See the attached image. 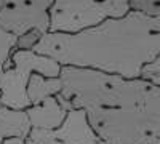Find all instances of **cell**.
Segmentation results:
<instances>
[{
	"label": "cell",
	"mask_w": 160,
	"mask_h": 144,
	"mask_svg": "<svg viewBox=\"0 0 160 144\" xmlns=\"http://www.w3.org/2000/svg\"><path fill=\"white\" fill-rule=\"evenodd\" d=\"M59 78V106L85 111L104 144H160V85L72 66H61Z\"/></svg>",
	"instance_id": "1"
},
{
	"label": "cell",
	"mask_w": 160,
	"mask_h": 144,
	"mask_svg": "<svg viewBox=\"0 0 160 144\" xmlns=\"http://www.w3.org/2000/svg\"><path fill=\"white\" fill-rule=\"evenodd\" d=\"M32 51L61 66L139 78L142 67L160 56V16L130 10L77 34L47 32Z\"/></svg>",
	"instance_id": "2"
},
{
	"label": "cell",
	"mask_w": 160,
	"mask_h": 144,
	"mask_svg": "<svg viewBox=\"0 0 160 144\" xmlns=\"http://www.w3.org/2000/svg\"><path fill=\"white\" fill-rule=\"evenodd\" d=\"M128 11L130 0H55L48 32L77 34L109 18H122Z\"/></svg>",
	"instance_id": "3"
},
{
	"label": "cell",
	"mask_w": 160,
	"mask_h": 144,
	"mask_svg": "<svg viewBox=\"0 0 160 144\" xmlns=\"http://www.w3.org/2000/svg\"><path fill=\"white\" fill-rule=\"evenodd\" d=\"M10 59L13 62V67L5 71L0 78V101L3 107L26 111L31 107V102L26 95L31 75L40 74L47 78L59 77L61 64L48 56L29 50H15Z\"/></svg>",
	"instance_id": "4"
},
{
	"label": "cell",
	"mask_w": 160,
	"mask_h": 144,
	"mask_svg": "<svg viewBox=\"0 0 160 144\" xmlns=\"http://www.w3.org/2000/svg\"><path fill=\"white\" fill-rule=\"evenodd\" d=\"M55 0H3L0 10V27L13 35L31 29L47 34L50 29V8Z\"/></svg>",
	"instance_id": "5"
},
{
	"label": "cell",
	"mask_w": 160,
	"mask_h": 144,
	"mask_svg": "<svg viewBox=\"0 0 160 144\" xmlns=\"http://www.w3.org/2000/svg\"><path fill=\"white\" fill-rule=\"evenodd\" d=\"M26 144H104L93 132L82 109H71L56 130L32 128Z\"/></svg>",
	"instance_id": "6"
},
{
	"label": "cell",
	"mask_w": 160,
	"mask_h": 144,
	"mask_svg": "<svg viewBox=\"0 0 160 144\" xmlns=\"http://www.w3.org/2000/svg\"><path fill=\"white\" fill-rule=\"evenodd\" d=\"M29 119L31 128L37 130H56L64 122L68 111H64L55 96L47 98L38 106H31L24 111Z\"/></svg>",
	"instance_id": "7"
},
{
	"label": "cell",
	"mask_w": 160,
	"mask_h": 144,
	"mask_svg": "<svg viewBox=\"0 0 160 144\" xmlns=\"http://www.w3.org/2000/svg\"><path fill=\"white\" fill-rule=\"evenodd\" d=\"M31 130L29 119L24 111L0 107V144L8 138L26 139Z\"/></svg>",
	"instance_id": "8"
},
{
	"label": "cell",
	"mask_w": 160,
	"mask_h": 144,
	"mask_svg": "<svg viewBox=\"0 0 160 144\" xmlns=\"http://www.w3.org/2000/svg\"><path fill=\"white\" fill-rule=\"evenodd\" d=\"M62 88V82L59 77H53V78H47L40 74H32L29 82H28V88H26V95L31 102V106H38L42 104L47 98L50 96H56Z\"/></svg>",
	"instance_id": "9"
},
{
	"label": "cell",
	"mask_w": 160,
	"mask_h": 144,
	"mask_svg": "<svg viewBox=\"0 0 160 144\" xmlns=\"http://www.w3.org/2000/svg\"><path fill=\"white\" fill-rule=\"evenodd\" d=\"M16 35H13L10 32H5L0 27V78L3 75V64L10 59L11 53L16 50Z\"/></svg>",
	"instance_id": "10"
},
{
	"label": "cell",
	"mask_w": 160,
	"mask_h": 144,
	"mask_svg": "<svg viewBox=\"0 0 160 144\" xmlns=\"http://www.w3.org/2000/svg\"><path fill=\"white\" fill-rule=\"evenodd\" d=\"M130 10L149 16H160V0H130Z\"/></svg>",
	"instance_id": "11"
},
{
	"label": "cell",
	"mask_w": 160,
	"mask_h": 144,
	"mask_svg": "<svg viewBox=\"0 0 160 144\" xmlns=\"http://www.w3.org/2000/svg\"><path fill=\"white\" fill-rule=\"evenodd\" d=\"M40 37H42V34H40L38 31H35V29L28 31L26 34H22V35H19L16 38V50H29V51H32L34 47L37 45V42L40 40Z\"/></svg>",
	"instance_id": "12"
},
{
	"label": "cell",
	"mask_w": 160,
	"mask_h": 144,
	"mask_svg": "<svg viewBox=\"0 0 160 144\" xmlns=\"http://www.w3.org/2000/svg\"><path fill=\"white\" fill-rule=\"evenodd\" d=\"M141 78L152 82L154 85H160V56L155 61H152L151 64H148V66L142 67Z\"/></svg>",
	"instance_id": "13"
},
{
	"label": "cell",
	"mask_w": 160,
	"mask_h": 144,
	"mask_svg": "<svg viewBox=\"0 0 160 144\" xmlns=\"http://www.w3.org/2000/svg\"><path fill=\"white\" fill-rule=\"evenodd\" d=\"M2 144H26V139H21V138H8Z\"/></svg>",
	"instance_id": "14"
},
{
	"label": "cell",
	"mask_w": 160,
	"mask_h": 144,
	"mask_svg": "<svg viewBox=\"0 0 160 144\" xmlns=\"http://www.w3.org/2000/svg\"><path fill=\"white\" fill-rule=\"evenodd\" d=\"M3 8V0H0V10Z\"/></svg>",
	"instance_id": "15"
},
{
	"label": "cell",
	"mask_w": 160,
	"mask_h": 144,
	"mask_svg": "<svg viewBox=\"0 0 160 144\" xmlns=\"http://www.w3.org/2000/svg\"><path fill=\"white\" fill-rule=\"evenodd\" d=\"M0 107H3V106H2V101H0Z\"/></svg>",
	"instance_id": "16"
}]
</instances>
